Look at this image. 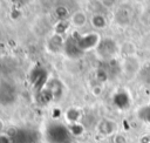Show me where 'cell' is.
Masks as SVG:
<instances>
[{
  "mask_svg": "<svg viewBox=\"0 0 150 143\" xmlns=\"http://www.w3.org/2000/svg\"><path fill=\"white\" fill-rule=\"evenodd\" d=\"M86 22V15L82 12H76L71 15V23L76 27H81L83 26Z\"/></svg>",
  "mask_w": 150,
  "mask_h": 143,
  "instance_id": "6da1fadb",
  "label": "cell"
},
{
  "mask_svg": "<svg viewBox=\"0 0 150 143\" xmlns=\"http://www.w3.org/2000/svg\"><path fill=\"white\" fill-rule=\"evenodd\" d=\"M64 116H66V118L68 120V121H71V122H74V121H76L77 118H79V111L76 110V109H74V108H69L66 113H64Z\"/></svg>",
  "mask_w": 150,
  "mask_h": 143,
  "instance_id": "7a4b0ae2",
  "label": "cell"
},
{
  "mask_svg": "<svg viewBox=\"0 0 150 143\" xmlns=\"http://www.w3.org/2000/svg\"><path fill=\"white\" fill-rule=\"evenodd\" d=\"M0 143H11L8 136H0Z\"/></svg>",
  "mask_w": 150,
  "mask_h": 143,
  "instance_id": "3957f363",
  "label": "cell"
},
{
  "mask_svg": "<svg viewBox=\"0 0 150 143\" xmlns=\"http://www.w3.org/2000/svg\"><path fill=\"white\" fill-rule=\"evenodd\" d=\"M2 129H4V122H2L1 120H0V131H1Z\"/></svg>",
  "mask_w": 150,
  "mask_h": 143,
  "instance_id": "277c9868",
  "label": "cell"
}]
</instances>
